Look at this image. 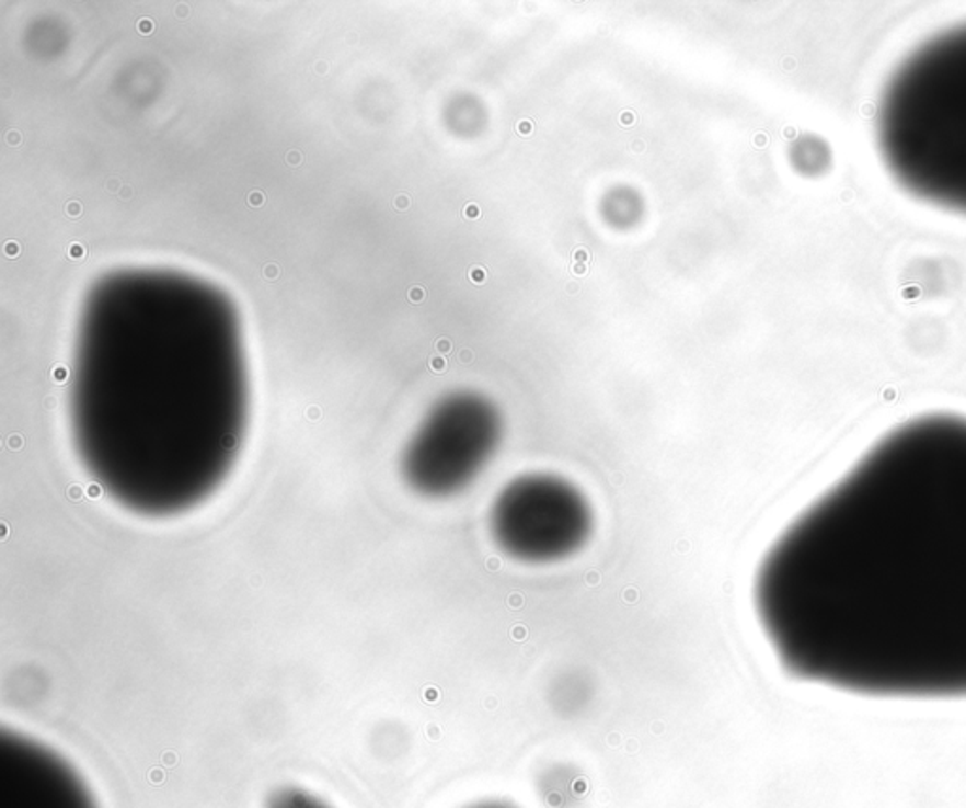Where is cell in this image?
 <instances>
[{"label": "cell", "mask_w": 966, "mask_h": 808, "mask_svg": "<svg viewBox=\"0 0 966 808\" xmlns=\"http://www.w3.org/2000/svg\"><path fill=\"white\" fill-rule=\"evenodd\" d=\"M793 679L878 699H966V416L882 436L756 578Z\"/></svg>", "instance_id": "6da1fadb"}, {"label": "cell", "mask_w": 966, "mask_h": 808, "mask_svg": "<svg viewBox=\"0 0 966 808\" xmlns=\"http://www.w3.org/2000/svg\"><path fill=\"white\" fill-rule=\"evenodd\" d=\"M882 161L906 193L966 216V21L893 68L876 109Z\"/></svg>", "instance_id": "7a4b0ae2"}, {"label": "cell", "mask_w": 966, "mask_h": 808, "mask_svg": "<svg viewBox=\"0 0 966 808\" xmlns=\"http://www.w3.org/2000/svg\"><path fill=\"white\" fill-rule=\"evenodd\" d=\"M591 523V510L578 489L548 475L511 482L491 512L495 540L524 561L571 556L586 543Z\"/></svg>", "instance_id": "3957f363"}, {"label": "cell", "mask_w": 966, "mask_h": 808, "mask_svg": "<svg viewBox=\"0 0 966 808\" xmlns=\"http://www.w3.org/2000/svg\"><path fill=\"white\" fill-rule=\"evenodd\" d=\"M0 808H95L74 771L46 748L12 739L0 748Z\"/></svg>", "instance_id": "277c9868"}, {"label": "cell", "mask_w": 966, "mask_h": 808, "mask_svg": "<svg viewBox=\"0 0 966 808\" xmlns=\"http://www.w3.org/2000/svg\"><path fill=\"white\" fill-rule=\"evenodd\" d=\"M266 808H331L327 803L321 801L318 795L308 794L304 789L300 788H281L278 792H274L271 797H268V801H266Z\"/></svg>", "instance_id": "5b68a950"}, {"label": "cell", "mask_w": 966, "mask_h": 808, "mask_svg": "<svg viewBox=\"0 0 966 808\" xmlns=\"http://www.w3.org/2000/svg\"><path fill=\"white\" fill-rule=\"evenodd\" d=\"M469 278L478 286H482V284H485V280H487V271L483 266H470Z\"/></svg>", "instance_id": "8992f818"}, {"label": "cell", "mask_w": 966, "mask_h": 808, "mask_svg": "<svg viewBox=\"0 0 966 808\" xmlns=\"http://www.w3.org/2000/svg\"><path fill=\"white\" fill-rule=\"evenodd\" d=\"M463 216L467 219H478L482 216V208L476 203H470L464 206Z\"/></svg>", "instance_id": "52a82bcc"}, {"label": "cell", "mask_w": 966, "mask_h": 808, "mask_svg": "<svg viewBox=\"0 0 966 808\" xmlns=\"http://www.w3.org/2000/svg\"><path fill=\"white\" fill-rule=\"evenodd\" d=\"M88 255V250H85V246L80 244V242H74V244L69 246V258L70 259H83Z\"/></svg>", "instance_id": "ba28073f"}, {"label": "cell", "mask_w": 966, "mask_h": 808, "mask_svg": "<svg viewBox=\"0 0 966 808\" xmlns=\"http://www.w3.org/2000/svg\"><path fill=\"white\" fill-rule=\"evenodd\" d=\"M572 259H574V263H589V259H591V253L587 252V248H576L574 253H572Z\"/></svg>", "instance_id": "9c48e42d"}, {"label": "cell", "mask_w": 966, "mask_h": 808, "mask_svg": "<svg viewBox=\"0 0 966 808\" xmlns=\"http://www.w3.org/2000/svg\"><path fill=\"white\" fill-rule=\"evenodd\" d=\"M470 808H516L510 803L504 801H483L478 803V805H472Z\"/></svg>", "instance_id": "30bf717a"}, {"label": "cell", "mask_w": 966, "mask_h": 808, "mask_svg": "<svg viewBox=\"0 0 966 808\" xmlns=\"http://www.w3.org/2000/svg\"><path fill=\"white\" fill-rule=\"evenodd\" d=\"M516 129H518L519 135L529 136L531 135L532 129H534V123H532L531 120H521Z\"/></svg>", "instance_id": "8fae6325"}, {"label": "cell", "mask_w": 966, "mask_h": 808, "mask_svg": "<svg viewBox=\"0 0 966 808\" xmlns=\"http://www.w3.org/2000/svg\"><path fill=\"white\" fill-rule=\"evenodd\" d=\"M248 201H250V206H253V208H260L265 203V195L261 191H252Z\"/></svg>", "instance_id": "7c38bea8"}, {"label": "cell", "mask_w": 966, "mask_h": 808, "mask_svg": "<svg viewBox=\"0 0 966 808\" xmlns=\"http://www.w3.org/2000/svg\"><path fill=\"white\" fill-rule=\"evenodd\" d=\"M20 252L21 248L18 242H7V244H4V253H7L8 258H18Z\"/></svg>", "instance_id": "4fadbf2b"}, {"label": "cell", "mask_w": 966, "mask_h": 808, "mask_svg": "<svg viewBox=\"0 0 966 808\" xmlns=\"http://www.w3.org/2000/svg\"><path fill=\"white\" fill-rule=\"evenodd\" d=\"M153 29H156V25H153V21L146 20V18L138 21V31H140V33L150 34L153 33Z\"/></svg>", "instance_id": "5bb4252c"}, {"label": "cell", "mask_w": 966, "mask_h": 808, "mask_svg": "<svg viewBox=\"0 0 966 808\" xmlns=\"http://www.w3.org/2000/svg\"><path fill=\"white\" fill-rule=\"evenodd\" d=\"M410 299L414 300V303H422V300L425 299L423 287H412V289H410Z\"/></svg>", "instance_id": "9a60e30c"}, {"label": "cell", "mask_w": 966, "mask_h": 808, "mask_svg": "<svg viewBox=\"0 0 966 808\" xmlns=\"http://www.w3.org/2000/svg\"><path fill=\"white\" fill-rule=\"evenodd\" d=\"M67 214H69L70 218H78V216L82 214V204L70 203L69 206H67Z\"/></svg>", "instance_id": "2e32d148"}, {"label": "cell", "mask_w": 966, "mask_h": 808, "mask_svg": "<svg viewBox=\"0 0 966 808\" xmlns=\"http://www.w3.org/2000/svg\"><path fill=\"white\" fill-rule=\"evenodd\" d=\"M620 122L623 127H629V125H633L636 122V116H634L633 112H623L620 116Z\"/></svg>", "instance_id": "e0dca14e"}, {"label": "cell", "mask_w": 966, "mask_h": 808, "mask_svg": "<svg viewBox=\"0 0 966 808\" xmlns=\"http://www.w3.org/2000/svg\"><path fill=\"white\" fill-rule=\"evenodd\" d=\"M395 206L399 210H406L410 206V198L406 195H401V197L395 198Z\"/></svg>", "instance_id": "ac0fdd59"}, {"label": "cell", "mask_w": 966, "mask_h": 808, "mask_svg": "<svg viewBox=\"0 0 966 808\" xmlns=\"http://www.w3.org/2000/svg\"><path fill=\"white\" fill-rule=\"evenodd\" d=\"M279 269L276 265H268L265 269V276L268 280L278 278Z\"/></svg>", "instance_id": "d6986e66"}, {"label": "cell", "mask_w": 966, "mask_h": 808, "mask_svg": "<svg viewBox=\"0 0 966 808\" xmlns=\"http://www.w3.org/2000/svg\"><path fill=\"white\" fill-rule=\"evenodd\" d=\"M572 274H576V276H582V274H587L586 263H574V265H572Z\"/></svg>", "instance_id": "ffe728a7"}, {"label": "cell", "mask_w": 966, "mask_h": 808, "mask_svg": "<svg viewBox=\"0 0 966 808\" xmlns=\"http://www.w3.org/2000/svg\"><path fill=\"white\" fill-rule=\"evenodd\" d=\"M287 161H289V163H291V164H299L300 163L299 151H291V153H287Z\"/></svg>", "instance_id": "44dd1931"}, {"label": "cell", "mask_w": 966, "mask_h": 808, "mask_svg": "<svg viewBox=\"0 0 966 808\" xmlns=\"http://www.w3.org/2000/svg\"><path fill=\"white\" fill-rule=\"evenodd\" d=\"M55 378L59 382L65 380V378H67V368H55Z\"/></svg>", "instance_id": "7402d4cb"}, {"label": "cell", "mask_w": 966, "mask_h": 808, "mask_svg": "<svg viewBox=\"0 0 966 808\" xmlns=\"http://www.w3.org/2000/svg\"><path fill=\"white\" fill-rule=\"evenodd\" d=\"M14 140L15 144H20V135H18V133H15V135L14 133H10V135H8V143L14 144Z\"/></svg>", "instance_id": "603a6c76"}, {"label": "cell", "mask_w": 966, "mask_h": 808, "mask_svg": "<svg viewBox=\"0 0 966 808\" xmlns=\"http://www.w3.org/2000/svg\"><path fill=\"white\" fill-rule=\"evenodd\" d=\"M438 348H440L442 352H449V348H451V344H449L448 340H440V344H438Z\"/></svg>", "instance_id": "cb8c5ba5"}, {"label": "cell", "mask_w": 966, "mask_h": 808, "mask_svg": "<svg viewBox=\"0 0 966 808\" xmlns=\"http://www.w3.org/2000/svg\"><path fill=\"white\" fill-rule=\"evenodd\" d=\"M433 367H435L436 371H442V368H444V361H442V360H435V361H433Z\"/></svg>", "instance_id": "d4e9b609"}]
</instances>
